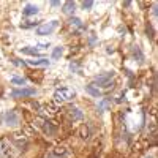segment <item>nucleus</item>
<instances>
[{"instance_id":"obj_1","label":"nucleus","mask_w":158,"mask_h":158,"mask_svg":"<svg viewBox=\"0 0 158 158\" xmlns=\"http://www.w3.org/2000/svg\"><path fill=\"white\" fill-rule=\"evenodd\" d=\"M114 78V73L111 71V73H103V74H100V76H96L95 78V82L92 86H95V87H103V89H109V87H112L114 86V82L111 81V79Z\"/></svg>"},{"instance_id":"obj_2","label":"nucleus","mask_w":158,"mask_h":158,"mask_svg":"<svg viewBox=\"0 0 158 158\" xmlns=\"http://www.w3.org/2000/svg\"><path fill=\"white\" fill-rule=\"evenodd\" d=\"M74 98V92L67 89V87H62V89L55 90L54 93V100L57 101V103H65V101H71Z\"/></svg>"},{"instance_id":"obj_3","label":"nucleus","mask_w":158,"mask_h":158,"mask_svg":"<svg viewBox=\"0 0 158 158\" xmlns=\"http://www.w3.org/2000/svg\"><path fill=\"white\" fill-rule=\"evenodd\" d=\"M57 27H59V21H51V22H48V24L40 25L38 29H36V35H40V36L51 35L55 29H57Z\"/></svg>"},{"instance_id":"obj_4","label":"nucleus","mask_w":158,"mask_h":158,"mask_svg":"<svg viewBox=\"0 0 158 158\" xmlns=\"http://www.w3.org/2000/svg\"><path fill=\"white\" fill-rule=\"evenodd\" d=\"M3 123L8 125V127H16L19 123V115H17L16 111H7L3 114Z\"/></svg>"},{"instance_id":"obj_5","label":"nucleus","mask_w":158,"mask_h":158,"mask_svg":"<svg viewBox=\"0 0 158 158\" xmlns=\"http://www.w3.org/2000/svg\"><path fill=\"white\" fill-rule=\"evenodd\" d=\"M36 95V90L35 89H16L11 92V96L13 98H21V96H33Z\"/></svg>"},{"instance_id":"obj_6","label":"nucleus","mask_w":158,"mask_h":158,"mask_svg":"<svg viewBox=\"0 0 158 158\" xmlns=\"http://www.w3.org/2000/svg\"><path fill=\"white\" fill-rule=\"evenodd\" d=\"M49 60L48 59H38V60H29L27 65H32V67H49Z\"/></svg>"},{"instance_id":"obj_7","label":"nucleus","mask_w":158,"mask_h":158,"mask_svg":"<svg viewBox=\"0 0 158 158\" xmlns=\"http://www.w3.org/2000/svg\"><path fill=\"white\" fill-rule=\"evenodd\" d=\"M74 8H76V3L70 0V2H65V3H63L62 10H63L65 14H73V13H74Z\"/></svg>"},{"instance_id":"obj_8","label":"nucleus","mask_w":158,"mask_h":158,"mask_svg":"<svg viewBox=\"0 0 158 158\" xmlns=\"http://www.w3.org/2000/svg\"><path fill=\"white\" fill-rule=\"evenodd\" d=\"M38 13V7L36 5H25V8L22 10V14L24 16H33Z\"/></svg>"},{"instance_id":"obj_9","label":"nucleus","mask_w":158,"mask_h":158,"mask_svg":"<svg viewBox=\"0 0 158 158\" xmlns=\"http://www.w3.org/2000/svg\"><path fill=\"white\" fill-rule=\"evenodd\" d=\"M68 114H70V117H71L73 120H81L82 119V112L78 108H74V106L68 109Z\"/></svg>"},{"instance_id":"obj_10","label":"nucleus","mask_w":158,"mask_h":158,"mask_svg":"<svg viewBox=\"0 0 158 158\" xmlns=\"http://www.w3.org/2000/svg\"><path fill=\"white\" fill-rule=\"evenodd\" d=\"M41 128H43V131L48 134V136H52V134L55 133V127H52V125H51L49 122H43Z\"/></svg>"},{"instance_id":"obj_11","label":"nucleus","mask_w":158,"mask_h":158,"mask_svg":"<svg viewBox=\"0 0 158 158\" xmlns=\"http://www.w3.org/2000/svg\"><path fill=\"white\" fill-rule=\"evenodd\" d=\"M86 92H87L89 95H92V96H101L100 89H96V87H95V86H92V84L86 86Z\"/></svg>"},{"instance_id":"obj_12","label":"nucleus","mask_w":158,"mask_h":158,"mask_svg":"<svg viewBox=\"0 0 158 158\" xmlns=\"http://www.w3.org/2000/svg\"><path fill=\"white\" fill-rule=\"evenodd\" d=\"M133 55H134V59H138L139 63L144 60V55H142V52H141V49H139V46H134V48H133Z\"/></svg>"},{"instance_id":"obj_13","label":"nucleus","mask_w":158,"mask_h":158,"mask_svg":"<svg viewBox=\"0 0 158 158\" xmlns=\"http://www.w3.org/2000/svg\"><path fill=\"white\" fill-rule=\"evenodd\" d=\"M79 134H81V138H82V139H89V136H90V130H89V127L82 125L81 130H79Z\"/></svg>"},{"instance_id":"obj_14","label":"nucleus","mask_w":158,"mask_h":158,"mask_svg":"<svg viewBox=\"0 0 158 158\" xmlns=\"http://www.w3.org/2000/svg\"><path fill=\"white\" fill-rule=\"evenodd\" d=\"M21 52L22 54H29V55H38L40 52H38V49H35V48H21Z\"/></svg>"},{"instance_id":"obj_15","label":"nucleus","mask_w":158,"mask_h":158,"mask_svg":"<svg viewBox=\"0 0 158 158\" xmlns=\"http://www.w3.org/2000/svg\"><path fill=\"white\" fill-rule=\"evenodd\" d=\"M62 54H63V48L62 46H57V48H54V51H52V59L57 60V59L62 57Z\"/></svg>"},{"instance_id":"obj_16","label":"nucleus","mask_w":158,"mask_h":158,"mask_svg":"<svg viewBox=\"0 0 158 158\" xmlns=\"http://www.w3.org/2000/svg\"><path fill=\"white\" fill-rule=\"evenodd\" d=\"M70 24L71 25H74V27H79V29H82V21L79 19V17H71V19H70Z\"/></svg>"},{"instance_id":"obj_17","label":"nucleus","mask_w":158,"mask_h":158,"mask_svg":"<svg viewBox=\"0 0 158 158\" xmlns=\"http://www.w3.org/2000/svg\"><path fill=\"white\" fill-rule=\"evenodd\" d=\"M11 82H13V84H17V86H25L27 84L25 78H13Z\"/></svg>"},{"instance_id":"obj_18","label":"nucleus","mask_w":158,"mask_h":158,"mask_svg":"<svg viewBox=\"0 0 158 158\" xmlns=\"http://www.w3.org/2000/svg\"><path fill=\"white\" fill-rule=\"evenodd\" d=\"M54 153H55V155H60V157H63L65 155V153H67V150H65V147H55V150H54Z\"/></svg>"},{"instance_id":"obj_19","label":"nucleus","mask_w":158,"mask_h":158,"mask_svg":"<svg viewBox=\"0 0 158 158\" xmlns=\"http://www.w3.org/2000/svg\"><path fill=\"white\" fill-rule=\"evenodd\" d=\"M92 7H93V2H82V8L84 10H90Z\"/></svg>"},{"instance_id":"obj_20","label":"nucleus","mask_w":158,"mask_h":158,"mask_svg":"<svg viewBox=\"0 0 158 158\" xmlns=\"http://www.w3.org/2000/svg\"><path fill=\"white\" fill-rule=\"evenodd\" d=\"M13 63H14V65H17V67H25V62H21V60H17V59H14V60H13Z\"/></svg>"},{"instance_id":"obj_21","label":"nucleus","mask_w":158,"mask_h":158,"mask_svg":"<svg viewBox=\"0 0 158 158\" xmlns=\"http://www.w3.org/2000/svg\"><path fill=\"white\" fill-rule=\"evenodd\" d=\"M106 106H108V103H106V101H101V103H100V106H98V111H100V112H103Z\"/></svg>"},{"instance_id":"obj_22","label":"nucleus","mask_w":158,"mask_h":158,"mask_svg":"<svg viewBox=\"0 0 158 158\" xmlns=\"http://www.w3.org/2000/svg\"><path fill=\"white\" fill-rule=\"evenodd\" d=\"M38 48H40V49H48V48H49V43H40Z\"/></svg>"},{"instance_id":"obj_23","label":"nucleus","mask_w":158,"mask_h":158,"mask_svg":"<svg viewBox=\"0 0 158 158\" xmlns=\"http://www.w3.org/2000/svg\"><path fill=\"white\" fill-rule=\"evenodd\" d=\"M51 5H52V7H59V5H60V2H52Z\"/></svg>"},{"instance_id":"obj_24","label":"nucleus","mask_w":158,"mask_h":158,"mask_svg":"<svg viewBox=\"0 0 158 158\" xmlns=\"http://www.w3.org/2000/svg\"><path fill=\"white\" fill-rule=\"evenodd\" d=\"M3 153V149H2V144H0V155Z\"/></svg>"}]
</instances>
